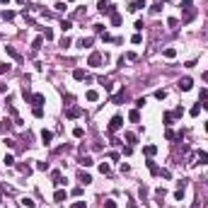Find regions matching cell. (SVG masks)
I'll list each match as a JSON object with an SVG mask.
<instances>
[{"mask_svg":"<svg viewBox=\"0 0 208 208\" xmlns=\"http://www.w3.org/2000/svg\"><path fill=\"white\" fill-rule=\"evenodd\" d=\"M181 24H189L191 19L196 17V5H194V0H181Z\"/></svg>","mask_w":208,"mask_h":208,"instance_id":"1","label":"cell"},{"mask_svg":"<svg viewBox=\"0 0 208 208\" xmlns=\"http://www.w3.org/2000/svg\"><path fill=\"white\" fill-rule=\"evenodd\" d=\"M121 126H124V116H121V114H116V116L109 121V133H116Z\"/></svg>","mask_w":208,"mask_h":208,"instance_id":"2","label":"cell"},{"mask_svg":"<svg viewBox=\"0 0 208 208\" xmlns=\"http://www.w3.org/2000/svg\"><path fill=\"white\" fill-rule=\"evenodd\" d=\"M97 10H99L102 15H109V17H111V15L116 12V10H114V5H109V3H104V0H99V5H97Z\"/></svg>","mask_w":208,"mask_h":208,"instance_id":"3","label":"cell"},{"mask_svg":"<svg viewBox=\"0 0 208 208\" xmlns=\"http://www.w3.org/2000/svg\"><path fill=\"white\" fill-rule=\"evenodd\" d=\"M102 61H104V56L99 53V51H94V53L90 56V61H87V65H92V68H99Z\"/></svg>","mask_w":208,"mask_h":208,"instance_id":"4","label":"cell"},{"mask_svg":"<svg viewBox=\"0 0 208 208\" xmlns=\"http://www.w3.org/2000/svg\"><path fill=\"white\" fill-rule=\"evenodd\" d=\"M82 114H85V109H82V107H70L68 111H65V116H68V119H80Z\"/></svg>","mask_w":208,"mask_h":208,"instance_id":"5","label":"cell"},{"mask_svg":"<svg viewBox=\"0 0 208 208\" xmlns=\"http://www.w3.org/2000/svg\"><path fill=\"white\" fill-rule=\"evenodd\" d=\"M191 87H194V80H191V78H181L179 80V90L181 92H189Z\"/></svg>","mask_w":208,"mask_h":208,"instance_id":"6","label":"cell"},{"mask_svg":"<svg viewBox=\"0 0 208 208\" xmlns=\"http://www.w3.org/2000/svg\"><path fill=\"white\" fill-rule=\"evenodd\" d=\"M32 104H34V107H44V102H46V97L44 94H41V92H36V94H32Z\"/></svg>","mask_w":208,"mask_h":208,"instance_id":"7","label":"cell"},{"mask_svg":"<svg viewBox=\"0 0 208 208\" xmlns=\"http://www.w3.org/2000/svg\"><path fill=\"white\" fill-rule=\"evenodd\" d=\"M145 8V0H133V3H128V10L131 12H138V10Z\"/></svg>","mask_w":208,"mask_h":208,"instance_id":"8","label":"cell"},{"mask_svg":"<svg viewBox=\"0 0 208 208\" xmlns=\"http://www.w3.org/2000/svg\"><path fill=\"white\" fill-rule=\"evenodd\" d=\"M78 181L87 186V184H92V177H90V174H87V172H82V170H80V172H78Z\"/></svg>","mask_w":208,"mask_h":208,"instance_id":"9","label":"cell"},{"mask_svg":"<svg viewBox=\"0 0 208 208\" xmlns=\"http://www.w3.org/2000/svg\"><path fill=\"white\" fill-rule=\"evenodd\" d=\"M5 51H8L10 58H15V61H22V56H19V51L15 48V46H5Z\"/></svg>","mask_w":208,"mask_h":208,"instance_id":"10","label":"cell"},{"mask_svg":"<svg viewBox=\"0 0 208 208\" xmlns=\"http://www.w3.org/2000/svg\"><path fill=\"white\" fill-rule=\"evenodd\" d=\"M199 104H201V109H208V90H201V94H199Z\"/></svg>","mask_w":208,"mask_h":208,"instance_id":"11","label":"cell"},{"mask_svg":"<svg viewBox=\"0 0 208 208\" xmlns=\"http://www.w3.org/2000/svg\"><path fill=\"white\" fill-rule=\"evenodd\" d=\"M65 199H68V194H65L63 189H56V194H53V201H56V203H63Z\"/></svg>","mask_w":208,"mask_h":208,"instance_id":"12","label":"cell"},{"mask_svg":"<svg viewBox=\"0 0 208 208\" xmlns=\"http://www.w3.org/2000/svg\"><path fill=\"white\" fill-rule=\"evenodd\" d=\"M73 78H75L78 82H80V80H87V73L82 70V68H75V70H73Z\"/></svg>","mask_w":208,"mask_h":208,"instance_id":"13","label":"cell"},{"mask_svg":"<svg viewBox=\"0 0 208 208\" xmlns=\"http://www.w3.org/2000/svg\"><path fill=\"white\" fill-rule=\"evenodd\" d=\"M85 99H87V102H97V99H99V92H97V90H87V92H85Z\"/></svg>","mask_w":208,"mask_h":208,"instance_id":"14","label":"cell"},{"mask_svg":"<svg viewBox=\"0 0 208 208\" xmlns=\"http://www.w3.org/2000/svg\"><path fill=\"white\" fill-rule=\"evenodd\" d=\"M162 8H165V0H155L153 8H150V12H153V15H157V12H160Z\"/></svg>","mask_w":208,"mask_h":208,"instance_id":"15","label":"cell"},{"mask_svg":"<svg viewBox=\"0 0 208 208\" xmlns=\"http://www.w3.org/2000/svg\"><path fill=\"white\" fill-rule=\"evenodd\" d=\"M124 99H126V90H119L116 94L111 97V102H114V104H119V102H124Z\"/></svg>","mask_w":208,"mask_h":208,"instance_id":"16","label":"cell"},{"mask_svg":"<svg viewBox=\"0 0 208 208\" xmlns=\"http://www.w3.org/2000/svg\"><path fill=\"white\" fill-rule=\"evenodd\" d=\"M41 140H44V145H48L51 140H53V133H51V131H46V128H44V131H41Z\"/></svg>","mask_w":208,"mask_h":208,"instance_id":"17","label":"cell"},{"mask_svg":"<svg viewBox=\"0 0 208 208\" xmlns=\"http://www.w3.org/2000/svg\"><path fill=\"white\" fill-rule=\"evenodd\" d=\"M196 162H201V165H208V153H206V150H203V153L199 150V153H196Z\"/></svg>","mask_w":208,"mask_h":208,"instance_id":"18","label":"cell"},{"mask_svg":"<svg viewBox=\"0 0 208 208\" xmlns=\"http://www.w3.org/2000/svg\"><path fill=\"white\" fill-rule=\"evenodd\" d=\"M41 44H44V34L36 36L34 41H32V51H39V48H41Z\"/></svg>","mask_w":208,"mask_h":208,"instance_id":"19","label":"cell"},{"mask_svg":"<svg viewBox=\"0 0 208 208\" xmlns=\"http://www.w3.org/2000/svg\"><path fill=\"white\" fill-rule=\"evenodd\" d=\"M128 119H131L133 124H140V111H138V109H133V111H128Z\"/></svg>","mask_w":208,"mask_h":208,"instance_id":"20","label":"cell"},{"mask_svg":"<svg viewBox=\"0 0 208 208\" xmlns=\"http://www.w3.org/2000/svg\"><path fill=\"white\" fill-rule=\"evenodd\" d=\"M162 56L165 58H174V56H177V48H174V46H167V48L162 51Z\"/></svg>","mask_w":208,"mask_h":208,"instance_id":"21","label":"cell"},{"mask_svg":"<svg viewBox=\"0 0 208 208\" xmlns=\"http://www.w3.org/2000/svg\"><path fill=\"white\" fill-rule=\"evenodd\" d=\"M143 153L148 155V157H153V155L157 153V145H145V148H143Z\"/></svg>","mask_w":208,"mask_h":208,"instance_id":"22","label":"cell"},{"mask_svg":"<svg viewBox=\"0 0 208 208\" xmlns=\"http://www.w3.org/2000/svg\"><path fill=\"white\" fill-rule=\"evenodd\" d=\"M92 41H94L92 36H82V39H80V46H82V48H90V46H92Z\"/></svg>","mask_w":208,"mask_h":208,"instance_id":"23","label":"cell"},{"mask_svg":"<svg viewBox=\"0 0 208 208\" xmlns=\"http://www.w3.org/2000/svg\"><path fill=\"white\" fill-rule=\"evenodd\" d=\"M80 165H82V167H92V165H94V160H92L90 155H85V157L80 160Z\"/></svg>","mask_w":208,"mask_h":208,"instance_id":"24","label":"cell"},{"mask_svg":"<svg viewBox=\"0 0 208 208\" xmlns=\"http://www.w3.org/2000/svg\"><path fill=\"white\" fill-rule=\"evenodd\" d=\"M148 170H150V174H160V167H157L153 160H148Z\"/></svg>","mask_w":208,"mask_h":208,"instance_id":"25","label":"cell"},{"mask_svg":"<svg viewBox=\"0 0 208 208\" xmlns=\"http://www.w3.org/2000/svg\"><path fill=\"white\" fill-rule=\"evenodd\" d=\"M99 172L104 174V177H109V174H111V167H109L107 162H102V165H99Z\"/></svg>","mask_w":208,"mask_h":208,"instance_id":"26","label":"cell"},{"mask_svg":"<svg viewBox=\"0 0 208 208\" xmlns=\"http://www.w3.org/2000/svg\"><path fill=\"white\" fill-rule=\"evenodd\" d=\"M111 24H114V27H121V15H119V12L111 15Z\"/></svg>","mask_w":208,"mask_h":208,"instance_id":"27","label":"cell"},{"mask_svg":"<svg viewBox=\"0 0 208 208\" xmlns=\"http://www.w3.org/2000/svg\"><path fill=\"white\" fill-rule=\"evenodd\" d=\"M73 136H75V138H82V136H85V128H82V126H75V128H73Z\"/></svg>","mask_w":208,"mask_h":208,"instance_id":"28","label":"cell"},{"mask_svg":"<svg viewBox=\"0 0 208 208\" xmlns=\"http://www.w3.org/2000/svg\"><path fill=\"white\" fill-rule=\"evenodd\" d=\"M32 114H34L36 119H44V107H34V109H32Z\"/></svg>","mask_w":208,"mask_h":208,"instance_id":"29","label":"cell"},{"mask_svg":"<svg viewBox=\"0 0 208 208\" xmlns=\"http://www.w3.org/2000/svg\"><path fill=\"white\" fill-rule=\"evenodd\" d=\"M124 138H126V140H128L131 145H133V143L138 140V138H136V133H131V131H126V133H124Z\"/></svg>","mask_w":208,"mask_h":208,"instance_id":"30","label":"cell"},{"mask_svg":"<svg viewBox=\"0 0 208 208\" xmlns=\"http://www.w3.org/2000/svg\"><path fill=\"white\" fill-rule=\"evenodd\" d=\"M19 203H22V206H24V208H34V206H36L34 201H32V199H27V196H24V199L19 201Z\"/></svg>","mask_w":208,"mask_h":208,"instance_id":"31","label":"cell"},{"mask_svg":"<svg viewBox=\"0 0 208 208\" xmlns=\"http://www.w3.org/2000/svg\"><path fill=\"white\" fill-rule=\"evenodd\" d=\"M3 19L12 22V19H15V12H12V10H5V12H3Z\"/></svg>","mask_w":208,"mask_h":208,"instance_id":"32","label":"cell"},{"mask_svg":"<svg viewBox=\"0 0 208 208\" xmlns=\"http://www.w3.org/2000/svg\"><path fill=\"white\" fill-rule=\"evenodd\" d=\"M61 29H63V32L73 29V22H70V19H63V22H61Z\"/></svg>","mask_w":208,"mask_h":208,"instance_id":"33","label":"cell"},{"mask_svg":"<svg viewBox=\"0 0 208 208\" xmlns=\"http://www.w3.org/2000/svg\"><path fill=\"white\" fill-rule=\"evenodd\" d=\"M165 97H167V92H165V90H155V99H160V102H162Z\"/></svg>","mask_w":208,"mask_h":208,"instance_id":"34","label":"cell"},{"mask_svg":"<svg viewBox=\"0 0 208 208\" xmlns=\"http://www.w3.org/2000/svg\"><path fill=\"white\" fill-rule=\"evenodd\" d=\"M17 170L22 174H29V172H32V167H29V165H17Z\"/></svg>","mask_w":208,"mask_h":208,"instance_id":"35","label":"cell"},{"mask_svg":"<svg viewBox=\"0 0 208 208\" xmlns=\"http://www.w3.org/2000/svg\"><path fill=\"white\" fill-rule=\"evenodd\" d=\"M53 8L58 10V12H65V0H58V3H56Z\"/></svg>","mask_w":208,"mask_h":208,"instance_id":"36","label":"cell"},{"mask_svg":"<svg viewBox=\"0 0 208 208\" xmlns=\"http://www.w3.org/2000/svg\"><path fill=\"white\" fill-rule=\"evenodd\" d=\"M44 39H46V41H51V39H53V29H48V27H46V32H44Z\"/></svg>","mask_w":208,"mask_h":208,"instance_id":"37","label":"cell"},{"mask_svg":"<svg viewBox=\"0 0 208 208\" xmlns=\"http://www.w3.org/2000/svg\"><path fill=\"white\" fill-rule=\"evenodd\" d=\"M155 196H157V199H160V201H162V199H165V196H167V191H165V189H162V186H160V189H157V191H155Z\"/></svg>","mask_w":208,"mask_h":208,"instance_id":"38","label":"cell"},{"mask_svg":"<svg viewBox=\"0 0 208 208\" xmlns=\"http://www.w3.org/2000/svg\"><path fill=\"white\" fill-rule=\"evenodd\" d=\"M68 46H70V36H63L61 39V48H68Z\"/></svg>","mask_w":208,"mask_h":208,"instance_id":"39","label":"cell"},{"mask_svg":"<svg viewBox=\"0 0 208 208\" xmlns=\"http://www.w3.org/2000/svg\"><path fill=\"white\" fill-rule=\"evenodd\" d=\"M3 162L8 165V167H12V165H15V157H12V155H5V160H3Z\"/></svg>","mask_w":208,"mask_h":208,"instance_id":"40","label":"cell"},{"mask_svg":"<svg viewBox=\"0 0 208 208\" xmlns=\"http://www.w3.org/2000/svg\"><path fill=\"white\" fill-rule=\"evenodd\" d=\"M36 170H39V172H46V170H48V162H36Z\"/></svg>","mask_w":208,"mask_h":208,"instance_id":"41","label":"cell"},{"mask_svg":"<svg viewBox=\"0 0 208 208\" xmlns=\"http://www.w3.org/2000/svg\"><path fill=\"white\" fill-rule=\"evenodd\" d=\"M174 199H177V201H184V189H177V191H174Z\"/></svg>","mask_w":208,"mask_h":208,"instance_id":"42","label":"cell"},{"mask_svg":"<svg viewBox=\"0 0 208 208\" xmlns=\"http://www.w3.org/2000/svg\"><path fill=\"white\" fill-rule=\"evenodd\" d=\"M145 107V97H138L136 99V109H143Z\"/></svg>","mask_w":208,"mask_h":208,"instance_id":"43","label":"cell"},{"mask_svg":"<svg viewBox=\"0 0 208 208\" xmlns=\"http://www.w3.org/2000/svg\"><path fill=\"white\" fill-rule=\"evenodd\" d=\"M8 128H10V121H0V133H5Z\"/></svg>","mask_w":208,"mask_h":208,"instance_id":"44","label":"cell"},{"mask_svg":"<svg viewBox=\"0 0 208 208\" xmlns=\"http://www.w3.org/2000/svg\"><path fill=\"white\" fill-rule=\"evenodd\" d=\"M201 114V104H196V107H191V116H199Z\"/></svg>","mask_w":208,"mask_h":208,"instance_id":"45","label":"cell"},{"mask_svg":"<svg viewBox=\"0 0 208 208\" xmlns=\"http://www.w3.org/2000/svg\"><path fill=\"white\" fill-rule=\"evenodd\" d=\"M167 24H170V27H177V24H179V19H177V17H170V19H167Z\"/></svg>","mask_w":208,"mask_h":208,"instance_id":"46","label":"cell"},{"mask_svg":"<svg viewBox=\"0 0 208 208\" xmlns=\"http://www.w3.org/2000/svg\"><path fill=\"white\" fill-rule=\"evenodd\" d=\"M10 70V63H0V75H5Z\"/></svg>","mask_w":208,"mask_h":208,"instance_id":"47","label":"cell"},{"mask_svg":"<svg viewBox=\"0 0 208 208\" xmlns=\"http://www.w3.org/2000/svg\"><path fill=\"white\" fill-rule=\"evenodd\" d=\"M70 208H87V203H85V201H75Z\"/></svg>","mask_w":208,"mask_h":208,"instance_id":"48","label":"cell"},{"mask_svg":"<svg viewBox=\"0 0 208 208\" xmlns=\"http://www.w3.org/2000/svg\"><path fill=\"white\" fill-rule=\"evenodd\" d=\"M172 111H167V114H165V124H167V126H170V124H172Z\"/></svg>","mask_w":208,"mask_h":208,"instance_id":"49","label":"cell"},{"mask_svg":"<svg viewBox=\"0 0 208 208\" xmlns=\"http://www.w3.org/2000/svg\"><path fill=\"white\" fill-rule=\"evenodd\" d=\"M131 41H133V44H140V41H143V36H140V34H133V36H131Z\"/></svg>","mask_w":208,"mask_h":208,"instance_id":"50","label":"cell"},{"mask_svg":"<svg viewBox=\"0 0 208 208\" xmlns=\"http://www.w3.org/2000/svg\"><path fill=\"white\" fill-rule=\"evenodd\" d=\"M104 208H119L116 201H104Z\"/></svg>","mask_w":208,"mask_h":208,"instance_id":"51","label":"cell"},{"mask_svg":"<svg viewBox=\"0 0 208 208\" xmlns=\"http://www.w3.org/2000/svg\"><path fill=\"white\" fill-rule=\"evenodd\" d=\"M181 114H184V109H181V107H177V109L172 111V116H181Z\"/></svg>","mask_w":208,"mask_h":208,"instance_id":"52","label":"cell"},{"mask_svg":"<svg viewBox=\"0 0 208 208\" xmlns=\"http://www.w3.org/2000/svg\"><path fill=\"white\" fill-rule=\"evenodd\" d=\"M73 196H82V186H75L73 189Z\"/></svg>","mask_w":208,"mask_h":208,"instance_id":"53","label":"cell"},{"mask_svg":"<svg viewBox=\"0 0 208 208\" xmlns=\"http://www.w3.org/2000/svg\"><path fill=\"white\" fill-rule=\"evenodd\" d=\"M5 90H8V87H5V85H3V82H0V92H5Z\"/></svg>","mask_w":208,"mask_h":208,"instance_id":"54","label":"cell"},{"mask_svg":"<svg viewBox=\"0 0 208 208\" xmlns=\"http://www.w3.org/2000/svg\"><path fill=\"white\" fill-rule=\"evenodd\" d=\"M128 208H138V206H136V203H133V201H131V203H128Z\"/></svg>","mask_w":208,"mask_h":208,"instance_id":"55","label":"cell"},{"mask_svg":"<svg viewBox=\"0 0 208 208\" xmlns=\"http://www.w3.org/2000/svg\"><path fill=\"white\" fill-rule=\"evenodd\" d=\"M203 80H206V82H208V73H203Z\"/></svg>","mask_w":208,"mask_h":208,"instance_id":"56","label":"cell"},{"mask_svg":"<svg viewBox=\"0 0 208 208\" xmlns=\"http://www.w3.org/2000/svg\"><path fill=\"white\" fill-rule=\"evenodd\" d=\"M206 133H208V121H206Z\"/></svg>","mask_w":208,"mask_h":208,"instance_id":"57","label":"cell"},{"mask_svg":"<svg viewBox=\"0 0 208 208\" xmlns=\"http://www.w3.org/2000/svg\"><path fill=\"white\" fill-rule=\"evenodd\" d=\"M0 203H3V194H0Z\"/></svg>","mask_w":208,"mask_h":208,"instance_id":"58","label":"cell"},{"mask_svg":"<svg viewBox=\"0 0 208 208\" xmlns=\"http://www.w3.org/2000/svg\"><path fill=\"white\" fill-rule=\"evenodd\" d=\"M0 19H3V12H0Z\"/></svg>","mask_w":208,"mask_h":208,"instance_id":"59","label":"cell"},{"mask_svg":"<svg viewBox=\"0 0 208 208\" xmlns=\"http://www.w3.org/2000/svg\"><path fill=\"white\" fill-rule=\"evenodd\" d=\"M65 3H73V0H65Z\"/></svg>","mask_w":208,"mask_h":208,"instance_id":"60","label":"cell"},{"mask_svg":"<svg viewBox=\"0 0 208 208\" xmlns=\"http://www.w3.org/2000/svg\"><path fill=\"white\" fill-rule=\"evenodd\" d=\"M206 189H208V184H206Z\"/></svg>","mask_w":208,"mask_h":208,"instance_id":"61","label":"cell"}]
</instances>
